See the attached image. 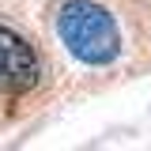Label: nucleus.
I'll return each mask as SVG.
<instances>
[{"label":"nucleus","mask_w":151,"mask_h":151,"mask_svg":"<svg viewBox=\"0 0 151 151\" xmlns=\"http://www.w3.org/2000/svg\"><path fill=\"white\" fill-rule=\"evenodd\" d=\"M57 30H60V42L87 64H110L121 53V38H117L113 19L91 0L64 4L57 15Z\"/></svg>","instance_id":"obj_1"},{"label":"nucleus","mask_w":151,"mask_h":151,"mask_svg":"<svg viewBox=\"0 0 151 151\" xmlns=\"http://www.w3.org/2000/svg\"><path fill=\"white\" fill-rule=\"evenodd\" d=\"M38 83L34 49L8 27H0V94H27Z\"/></svg>","instance_id":"obj_2"}]
</instances>
